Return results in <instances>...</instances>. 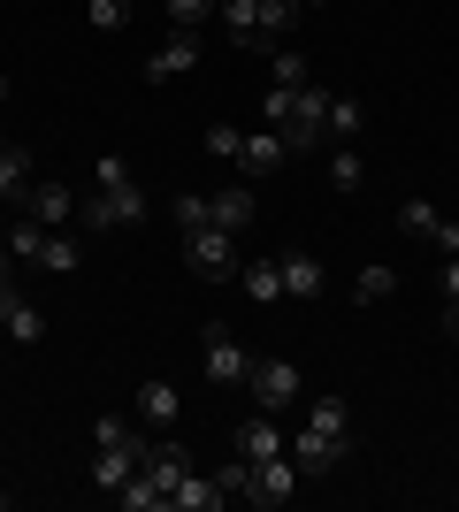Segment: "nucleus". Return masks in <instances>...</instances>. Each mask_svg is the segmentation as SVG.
Masks as SVG:
<instances>
[{
  "label": "nucleus",
  "instance_id": "obj_1",
  "mask_svg": "<svg viewBox=\"0 0 459 512\" xmlns=\"http://www.w3.org/2000/svg\"><path fill=\"white\" fill-rule=\"evenodd\" d=\"M92 184H100V192L85 199L92 230H138V222H146V192L131 184V161H123V153H108V161L92 169Z\"/></svg>",
  "mask_w": 459,
  "mask_h": 512
},
{
  "label": "nucleus",
  "instance_id": "obj_2",
  "mask_svg": "<svg viewBox=\"0 0 459 512\" xmlns=\"http://www.w3.org/2000/svg\"><path fill=\"white\" fill-rule=\"evenodd\" d=\"M215 16L238 46H268L276 54L291 39V23H299V0H215Z\"/></svg>",
  "mask_w": 459,
  "mask_h": 512
},
{
  "label": "nucleus",
  "instance_id": "obj_3",
  "mask_svg": "<svg viewBox=\"0 0 459 512\" xmlns=\"http://www.w3.org/2000/svg\"><path fill=\"white\" fill-rule=\"evenodd\" d=\"M329 100H337V92H322V85H314V77H306V85L291 92L284 123H276V138H284V153H314V146H329Z\"/></svg>",
  "mask_w": 459,
  "mask_h": 512
},
{
  "label": "nucleus",
  "instance_id": "obj_4",
  "mask_svg": "<svg viewBox=\"0 0 459 512\" xmlns=\"http://www.w3.org/2000/svg\"><path fill=\"white\" fill-rule=\"evenodd\" d=\"M184 268H192L199 283H230V276H238V245H230V230H222V222L184 230Z\"/></svg>",
  "mask_w": 459,
  "mask_h": 512
},
{
  "label": "nucleus",
  "instance_id": "obj_5",
  "mask_svg": "<svg viewBox=\"0 0 459 512\" xmlns=\"http://www.w3.org/2000/svg\"><path fill=\"white\" fill-rule=\"evenodd\" d=\"M284 451H291V467L314 482V474H337V467H345V451H352V444H345V436H322V428H291V444H284Z\"/></svg>",
  "mask_w": 459,
  "mask_h": 512
},
{
  "label": "nucleus",
  "instance_id": "obj_6",
  "mask_svg": "<svg viewBox=\"0 0 459 512\" xmlns=\"http://www.w3.org/2000/svg\"><path fill=\"white\" fill-rule=\"evenodd\" d=\"M146 444H153V436H146V428H138V436H131V444H100V459H92V490H123V482H131V474H138V459H146Z\"/></svg>",
  "mask_w": 459,
  "mask_h": 512
},
{
  "label": "nucleus",
  "instance_id": "obj_7",
  "mask_svg": "<svg viewBox=\"0 0 459 512\" xmlns=\"http://www.w3.org/2000/svg\"><path fill=\"white\" fill-rule=\"evenodd\" d=\"M245 383H253V406H261V413H284L291 398H299V367H291V360H253Z\"/></svg>",
  "mask_w": 459,
  "mask_h": 512
},
{
  "label": "nucleus",
  "instance_id": "obj_8",
  "mask_svg": "<svg viewBox=\"0 0 459 512\" xmlns=\"http://www.w3.org/2000/svg\"><path fill=\"white\" fill-rule=\"evenodd\" d=\"M398 230H406V237H429V245H444V260L459 253V222H452V214H437L429 199H406V207H398Z\"/></svg>",
  "mask_w": 459,
  "mask_h": 512
},
{
  "label": "nucleus",
  "instance_id": "obj_9",
  "mask_svg": "<svg viewBox=\"0 0 459 512\" xmlns=\"http://www.w3.org/2000/svg\"><path fill=\"white\" fill-rule=\"evenodd\" d=\"M276 276H284V299H322L329 268L306 253V245H291V253H276Z\"/></svg>",
  "mask_w": 459,
  "mask_h": 512
},
{
  "label": "nucleus",
  "instance_id": "obj_10",
  "mask_svg": "<svg viewBox=\"0 0 459 512\" xmlns=\"http://www.w3.org/2000/svg\"><path fill=\"white\" fill-rule=\"evenodd\" d=\"M253 360H245V344L230 329H207V383H245Z\"/></svg>",
  "mask_w": 459,
  "mask_h": 512
},
{
  "label": "nucleus",
  "instance_id": "obj_11",
  "mask_svg": "<svg viewBox=\"0 0 459 512\" xmlns=\"http://www.w3.org/2000/svg\"><path fill=\"white\" fill-rule=\"evenodd\" d=\"M291 482H299V467H291V451H276V459H261V467H253L245 497H253V505H284V497H291Z\"/></svg>",
  "mask_w": 459,
  "mask_h": 512
},
{
  "label": "nucleus",
  "instance_id": "obj_12",
  "mask_svg": "<svg viewBox=\"0 0 459 512\" xmlns=\"http://www.w3.org/2000/svg\"><path fill=\"white\" fill-rule=\"evenodd\" d=\"M176 413H184V390L176 383H138V428H176Z\"/></svg>",
  "mask_w": 459,
  "mask_h": 512
},
{
  "label": "nucleus",
  "instance_id": "obj_13",
  "mask_svg": "<svg viewBox=\"0 0 459 512\" xmlns=\"http://www.w3.org/2000/svg\"><path fill=\"white\" fill-rule=\"evenodd\" d=\"M0 329H8V337H16V344H39V337H46V321H39V306L23 299L16 283H0Z\"/></svg>",
  "mask_w": 459,
  "mask_h": 512
},
{
  "label": "nucleus",
  "instance_id": "obj_14",
  "mask_svg": "<svg viewBox=\"0 0 459 512\" xmlns=\"http://www.w3.org/2000/svg\"><path fill=\"white\" fill-rule=\"evenodd\" d=\"M230 505V490H222V474H184L169 497V512H222Z\"/></svg>",
  "mask_w": 459,
  "mask_h": 512
},
{
  "label": "nucleus",
  "instance_id": "obj_15",
  "mask_svg": "<svg viewBox=\"0 0 459 512\" xmlns=\"http://www.w3.org/2000/svg\"><path fill=\"white\" fill-rule=\"evenodd\" d=\"M23 214L46 222V230H62L69 214H77V199H69V184H31V192H23Z\"/></svg>",
  "mask_w": 459,
  "mask_h": 512
},
{
  "label": "nucleus",
  "instance_id": "obj_16",
  "mask_svg": "<svg viewBox=\"0 0 459 512\" xmlns=\"http://www.w3.org/2000/svg\"><path fill=\"white\" fill-rule=\"evenodd\" d=\"M184 69H199V39H192V31H176V39L146 62V77H153V85H169V77H184Z\"/></svg>",
  "mask_w": 459,
  "mask_h": 512
},
{
  "label": "nucleus",
  "instance_id": "obj_17",
  "mask_svg": "<svg viewBox=\"0 0 459 512\" xmlns=\"http://www.w3.org/2000/svg\"><path fill=\"white\" fill-rule=\"evenodd\" d=\"M207 222H222V230L238 237L245 222H253V192H245V184H222V192H207Z\"/></svg>",
  "mask_w": 459,
  "mask_h": 512
},
{
  "label": "nucleus",
  "instance_id": "obj_18",
  "mask_svg": "<svg viewBox=\"0 0 459 512\" xmlns=\"http://www.w3.org/2000/svg\"><path fill=\"white\" fill-rule=\"evenodd\" d=\"M238 169H245V176H276V169H284V138H276V130L238 138Z\"/></svg>",
  "mask_w": 459,
  "mask_h": 512
},
{
  "label": "nucleus",
  "instance_id": "obj_19",
  "mask_svg": "<svg viewBox=\"0 0 459 512\" xmlns=\"http://www.w3.org/2000/svg\"><path fill=\"white\" fill-rule=\"evenodd\" d=\"M299 428H322V436H345V444H352V406L337 398V390H322V398L306 406V421H299Z\"/></svg>",
  "mask_w": 459,
  "mask_h": 512
},
{
  "label": "nucleus",
  "instance_id": "obj_20",
  "mask_svg": "<svg viewBox=\"0 0 459 512\" xmlns=\"http://www.w3.org/2000/svg\"><path fill=\"white\" fill-rule=\"evenodd\" d=\"M238 283H245V299H261V306L284 299V276H276V260H238Z\"/></svg>",
  "mask_w": 459,
  "mask_h": 512
},
{
  "label": "nucleus",
  "instance_id": "obj_21",
  "mask_svg": "<svg viewBox=\"0 0 459 512\" xmlns=\"http://www.w3.org/2000/svg\"><path fill=\"white\" fill-rule=\"evenodd\" d=\"M23 192H31V153L0 138V207H8V199H23Z\"/></svg>",
  "mask_w": 459,
  "mask_h": 512
},
{
  "label": "nucleus",
  "instance_id": "obj_22",
  "mask_svg": "<svg viewBox=\"0 0 459 512\" xmlns=\"http://www.w3.org/2000/svg\"><path fill=\"white\" fill-rule=\"evenodd\" d=\"M276 451H284V436H276V421H268V413L238 428V459H253V467H261V459H276Z\"/></svg>",
  "mask_w": 459,
  "mask_h": 512
},
{
  "label": "nucleus",
  "instance_id": "obj_23",
  "mask_svg": "<svg viewBox=\"0 0 459 512\" xmlns=\"http://www.w3.org/2000/svg\"><path fill=\"white\" fill-rule=\"evenodd\" d=\"M31 260H39V268H54V276H69V268L85 260V245H77V237H62V230H46V237H39V253H31Z\"/></svg>",
  "mask_w": 459,
  "mask_h": 512
},
{
  "label": "nucleus",
  "instance_id": "obj_24",
  "mask_svg": "<svg viewBox=\"0 0 459 512\" xmlns=\"http://www.w3.org/2000/svg\"><path fill=\"white\" fill-rule=\"evenodd\" d=\"M360 123H368V115H360V100H329V138H337V146H352V138H360Z\"/></svg>",
  "mask_w": 459,
  "mask_h": 512
},
{
  "label": "nucleus",
  "instance_id": "obj_25",
  "mask_svg": "<svg viewBox=\"0 0 459 512\" xmlns=\"http://www.w3.org/2000/svg\"><path fill=\"white\" fill-rule=\"evenodd\" d=\"M391 291H398V276H391V268H360V276H352V299H360V306L391 299Z\"/></svg>",
  "mask_w": 459,
  "mask_h": 512
},
{
  "label": "nucleus",
  "instance_id": "obj_26",
  "mask_svg": "<svg viewBox=\"0 0 459 512\" xmlns=\"http://www.w3.org/2000/svg\"><path fill=\"white\" fill-rule=\"evenodd\" d=\"M268 69H276V85H306V77H314L299 46H276V54H268Z\"/></svg>",
  "mask_w": 459,
  "mask_h": 512
},
{
  "label": "nucleus",
  "instance_id": "obj_27",
  "mask_svg": "<svg viewBox=\"0 0 459 512\" xmlns=\"http://www.w3.org/2000/svg\"><path fill=\"white\" fill-rule=\"evenodd\" d=\"M85 16H92V31H123V23H131V0H85Z\"/></svg>",
  "mask_w": 459,
  "mask_h": 512
},
{
  "label": "nucleus",
  "instance_id": "obj_28",
  "mask_svg": "<svg viewBox=\"0 0 459 512\" xmlns=\"http://www.w3.org/2000/svg\"><path fill=\"white\" fill-rule=\"evenodd\" d=\"M207 16H215V0H169V23H176V31H199Z\"/></svg>",
  "mask_w": 459,
  "mask_h": 512
},
{
  "label": "nucleus",
  "instance_id": "obj_29",
  "mask_svg": "<svg viewBox=\"0 0 459 512\" xmlns=\"http://www.w3.org/2000/svg\"><path fill=\"white\" fill-rule=\"evenodd\" d=\"M329 184H337V192H360V153H337V161H329Z\"/></svg>",
  "mask_w": 459,
  "mask_h": 512
},
{
  "label": "nucleus",
  "instance_id": "obj_30",
  "mask_svg": "<svg viewBox=\"0 0 459 512\" xmlns=\"http://www.w3.org/2000/svg\"><path fill=\"white\" fill-rule=\"evenodd\" d=\"M238 138H245V130H230V123H215V130H207V153H222V161H238Z\"/></svg>",
  "mask_w": 459,
  "mask_h": 512
},
{
  "label": "nucleus",
  "instance_id": "obj_31",
  "mask_svg": "<svg viewBox=\"0 0 459 512\" xmlns=\"http://www.w3.org/2000/svg\"><path fill=\"white\" fill-rule=\"evenodd\" d=\"M199 222H207V199L184 192V199H176V230H199Z\"/></svg>",
  "mask_w": 459,
  "mask_h": 512
},
{
  "label": "nucleus",
  "instance_id": "obj_32",
  "mask_svg": "<svg viewBox=\"0 0 459 512\" xmlns=\"http://www.w3.org/2000/svg\"><path fill=\"white\" fill-rule=\"evenodd\" d=\"M444 329H452V337H459V299H452V314H444Z\"/></svg>",
  "mask_w": 459,
  "mask_h": 512
},
{
  "label": "nucleus",
  "instance_id": "obj_33",
  "mask_svg": "<svg viewBox=\"0 0 459 512\" xmlns=\"http://www.w3.org/2000/svg\"><path fill=\"white\" fill-rule=\"evenodd\" d=\"M0 283H8V253H0Z\"/></svg>",
  "mask_w": 459,
  "mask_h": 512
},
{
  "label": "nucleus",
  "instance_id": "obj_34",
  "mask_svg": "<svg viewBox=\"0 0 459 512\" xmlns=\"http://www.w3.org/2000/svg\"><path fill=\"white\" fill-rule=\"evenodd\" d=\"M0 100H8V77H0Z\"/></svg>",
  "mask_w": 459,
  "mask_h": 512
},
{
  "label": "nucleus",
  "instance_id": "obj_35",
  "mask_svg": "<svg viewBox=\"0 0 459 512\" xmlns=\"http://www.w3.org/2000/svg\"><path fill=\"white\" fill-rule=\"evenodd\" d=\"M299 8H322V0H299Z\"/></svg>",
  "mask_w": 459,
  "mask_h": 512
},
{
  "label": "nucleus",
  "instance_id": "obj_36",
  "mask_svg": "<svg viewBox=\"0 0 459 512\" xmlns=\"http://www.w3.org/2000/svg\"><path fill=\"white\" fill-rule=\"evenodd\" d=\"M0 505H8V490H0Z\"/></svg>",
  "mask_w": 459,
  "mask_h": 512
}]
</instances>
